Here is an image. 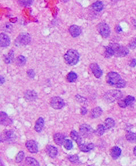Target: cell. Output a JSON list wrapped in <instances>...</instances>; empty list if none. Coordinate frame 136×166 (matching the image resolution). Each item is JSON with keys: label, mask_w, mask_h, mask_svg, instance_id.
<instances>
[{"label": "cell", "mask_w": 136, "mask_h": 166, "mask_svg": "<svg viewBox=\"0 0 136 166\" xmlns=\"http://www.w3.org/2000/svg\"><path fill=\"white\" fill-rule=\"evenodd\" d=\"M105 130H106V129L104 125H98V126L97 127V129H96V131L95 132V134L98 135V136H102L104 134Z\"/></svg>", "instance_id": "4316f807"}, {"label": "cell", "mask_w": 136, "mask_h": 166, "mask_svg": "<svg viewBox=\"0 0 136 166\" xmlns=\"http://www.w3.org/2000/svg\"><path fill=\"white\" fill-rule=\"evenodd\" d=\"M68 159L69 160L73 163H75V164H78L80 163V160H79V157L77 155H72V156H69L68 157Z\"/></svg>", "instance_id": "d6a6232c"}, {"label": "cell", "mask_w": 136, "mask_h": 166, "mask_svg": "<svg viewBox=\"0 0 136 166\" xmlns=\"http://www.w3.org/2000/svg\"><path fill=\"white\" fill-rule=\"evenodd\" d=\"M118 105L121 107V108H126V106L125 104L124 101V100H119L118 103Z\"/></svg>", "instance_id": "f35d334b"}, {"label": "cell", "mask_w": 136, "mask_h": 166, "mask_svg": "<svg viewBox=\"0 0 136 166\" xmlns=\"http://www.w3.org/2000/svg\"><path fill=\"white\" fill-rule=\"evenodd\" d=\"M27 150L31 154H36L38 152V146L36 142L34 140H28L25 143Z\"/></svg>", "instance_id": "9c48e42d"}, {"label": "cell", "mask_w": 136, "mask_h": 166, "mask_svg": "<svg viewBox=\"0 0 136 166\" xmlns=\"http://www.w3.org/2000/svg\"><path fill=\"white\" fill-rule=\"evenodd\" d=\"M64 59L68 65H74L79 61L80 54L76 50L69 49L64 55Z\"/></svg>", "instance_id": "7a4b0ae2"}, {"label": "cell", "mask_w": 136, "mask_h": 166, "mask_svg": "<svg viewBox=\"0 0 136 166\" xmlns=\"http://www.w3.org/2000/svg\"><path fill=\"white\" fill-rule=\"evenodd\" d=\"M25 164L28 166H39V162L35 159L31 157H27L25 159Z\"/></svg>", "instance_id": "603a6c76"}, {"label": "cell", "mask_w": 136, "mask_h": 166, "mask_svg": "<svg viewBox=\"0 0 136 166\" xmlns=\"http://www.w3.org/2000/svg\"><path fill=\"white\" fill-rule=\"evenodd\" d=\"M122 29L121 28L120 26H117L116 28V31L118 32H120L121 31H122Z\"/></svg>", "instance_id": "b9f144b4"}, {"label": "cell", "mask_w": 136, "mask_h": 166, "mask_svg": "<svg viewBox=\"0 0 136 166\" xmlns=\"http://www.w3.org/2000/svg\"><path fill=\"white\" fill-rule=\"evenodd\" d=\"M98 31L100 34L105 38H107L110 36V29L109 26L105 23H101L98 25Z\"/></svg>", "instance_id": "ba28073f"}, {"label": "cell", "mask_w": 136, "mask_h": 166, "mask_svg": "<svg viewBox=\"0 0 136 166\" xmlns=\"http://www.w3.org/2000/svg\"><path fill=\"white\" fill-rule=\"evenodd\" d=\"M14 58V53L13 51H11V52L8 53L4 58V62L7 64H10L13 60Z\"/></svg>", "instance_id": "4dcf8cb0"}, {"label": "cell", "mask_w": 136, "mask_h": 166, "mask_svg": "<svg viewBox=\"0 0 136 166\" xmlns=\"http://www.w3.org/2000/svg\"><path fill=\"white\" fill-rule=\"evenodd\" d=\"M105 56L107 58H110L114 56L113 51L110 46L105 47Z\"/></svg>", "instance_id": "1f68e13d"}, {"label": "cell", "mask_w": 136, "mask_h": 166, "mask_svg": "<svg viewBox=\"0 0 136 166\" xmlns=\"http://www.w3.org/2000/svg\"><path fill=\"white\" fill-rule=\"evenodd\" d=\"M121 153H122V151L121 148H119L118 146L113 147L110 151V155L112 157V158L114 160H116L118 157H119V156L121 155Z\"/></svg>", "instance_id": "d6986e66"}, {"label": "cell", "mask_w": 136, "mask_h": 166, "mask_svg": "<svg viewBox=\"0 0 136 166\" xmlns=\"http://www.w3.org/2000/svg\"><path fill=\"white\" fill-rule=\"evenodd\" d=\"M81 114L83 115H86L87 114V109L85 107H82L81 109Z\"/></svg>", "instance_id": "ab89813d"}, {"label": "cell", "mask_w": 136, "mask_h": 166, "mask_svg": "<svg viewBox=\"0 0 136 166\" xmlns=\"http://www.w3.org/2000/svg\"><path fill=\"white\" fill-rule=\"evenodd\" d=\"M130 65L132 67H135L136 65V59H133L132 62L130 63Z\"/></svg>", "instance_id": "60d3db41"}, {"label": "cell", "mask_w": 136, "mask_h": 166, "mask_svg": "<svg viewBox=\"0 0 136 166\" xmlns=\"http://www.w3.org/2000/svg\"><path fill=\"white\" fill-rule=\"evenodd\" d=\"M79 148L81 152H88L94 148L95 145L93 143H89L87 144L82 143L80 145H79Z\"/></svg>", "instance_id": "ac0fdd59"}, {"label": "cell", "mask_w": 136, "mask_h": 166, "mask_svg": "<svg viewBox=\"0 0 136 166\" xmlns=\"http://www.w3.org/2000/svg\"><path fill=\"white\" fill-rule=\"evenodd\" d=\"M106 81L110 86L116 88H124L127 84L120 75L115 72L108 73L106 76Z\"/></svg>", "instance_id": "6da1fadb"}, {"label": "cell", "mask_w": 136, "mask_h": 166, "mask_svg": "<svg viewBox=\"0 0 136 166\" xmlns=\"http://www.w3.org/2000/svg\"><path fill=\"white\" fill-rule=\"evenodd\" d=\"M19 3L22 6H30L32 3V0H19Z\"/></svg>", "instance_id": "d590c367"}, {"label": "cell", "mask_w": 136, "mask_h": 166, "mask_svg": "<svg viewBox=\"0 0 136 166\" xmlns=\"http://www.w3.org/2000/svg\"><path fill=\"white\" fill-rule=\"evenodd\" d=\"M5 82V79L4 78V77H2V76H1V84H3Z\"/></svg>", "instance_id": "7bdbcfd3"}, {"label": "cell", "mask_w": 136, "mask_h": 166, "mask_svg": "<svg viewBox=\"0 0 136 166\" xmlns=\"http://www.w3.org/2000/svg\"><path fill=\"white\" fill-rule=\"evenodd\" d=\"M14 133L12 131H5L2 133H1V141L4 142V141H11L14 138Z\"/></svg>", "instance_id": "7c38bea8"}, {"label": "cell", "mask_w": 136, "mask_h": 166, "mask_svg": "<svg viewBox=\"0 0 136 166\" xmlns=\"http://www.w3.org/2000/svg\"><path fill=\"white\" fill-rule=\"evenodd\" d=\"M81 32L82 31L80 27L76 25H73L69 28V32L74 38L79 36L81 34Z\"/></svg>", "instance_id": "e0dca14e"}, {"label": "cell", "mask_w": 136, "mask_h": 166, "mask_svg": "<svg viewBox=\"0 0 136 166\" xmlns=\"http://www.w3.org/2000/svg\"><path fill=\"white\" fill-rule=\"evenodd\" d=\"M24 157V152L23 151H20L17 154V156L16 157L15 161H16V163H20V162H22V160H23Z\"/></svg>", "instance_id": "e575fe53"}, {"label": "cell", "mask_w": 136, "mask_h": 166, "mask_svg": "<svg viewBox=\"0 0 136 166\" xmlns=\"http://www.w3.org/2000/svg\"><path fill=\"white\" fill-rule=\"evenodd\" d=\"M54 141L57 145L62 146L63 145L65 141V137L62 133H55L54 135Z\"/></svg>", "instance_id": "9a60e30c"}, {"label": "cell", "mask_w": 136, "mask_h": 166, "mask_svg": "<svg viewBox=\"0 0 136 166\" xmlns=\"http://www.w3.org/2000/svg\"><path fill=\"white\" fill-rule=\"evenodd\" d=\"M102 113H103V111H102V108L99 107H97L91 110V117L92 119L97 118L98 117H99L102 115Z\"/></svg>", "instance_id": "7402d4cb"}, {"label": "cell", "mask_w": 136, "mask_h": 166, "mask_svg": "<svg viewBox=\"0 0 136 166\" xmlns=\"http://www.w3.org/2000/svg\"><path fill=\"white\" fill-rule=\"evenodd\" d=\"M104 126H105L106 130L110 129L113 128V127H114L115 121L112 118H107L105 120Z\"/></svg>", "instance_id": "cb8c5ba5"}, {"label": "cell", "mask_w": 136, "mask_h": 166, "mask_svg": "<svg viewBox=\"0 0 136 166\" xmlns=\"http://www.w3.org/2000/svg\"><path fill=\"white\" fill-rule=\"evenodd\" d=\"M80 132L84 137L90 138L94 133V130L91 126L87 124H83L80 126Z\"/></svg>", "instance_id": "5b68a950"}, {"label": "cell", "mask_w": 136, "mask_h": 166, "mask_svg": "<svg viewBox=\"0 0 136 166\" xmlns=\"http://www.w3.org/2000/svg\"><path fill=\"white\" fill-rule=\"evenodd\" d=\"M12 123V121L8 117V115L4 112H1V125L3 126H9Z\"/></svg>", "instance_id": "2e32d148"}, {"label": "cell", "mask_w": 136, "mask_h": 166, "mask_svg": "<svg viewBox=\"0 0 136 166\" xmlns=\"http://www.w3.org/2000/svg\"><path fill=\"white\" fill-rule=\"evenodd\" d=\"M63 146L66 149L71 150L73 148V143L72 141L70 140H65L63 144Z\"/></svg>", "instance_id": "836d02e7"}, {"label": "cell", "mask_w": 136, "mask_h": 166, "mask_svg": "<svg viewBox=\"0 0 136 166\" xmlns=\"http://www.w3.org/2000/svg\"><path fill=\"white\" fill-rule=\"evenodd\" d=\"M129 47L130 49H135L136 48V39L134 40L132 42H131L129 45Z\"/></svg>", "instance_id": "74e56055"}, {"label": "cell", "mask_w": 136, "mask_h": 166, "mask_svg": "<svg viewBox=\"0 0 136 166\" xmlns=\"http://www.w3.org/2000/svg\"><path fill=\"white\" fill-rule=\"evenodd\" d=\"M26 62V59L23 56H19L16 60V63L18 66H23Z\"/></svg>", "instance_id": "f546056e"}, {"label": "cell", "mask_w": 136, "mask_h": 166, "mask_svg": "<svg viewBox=\"0 0 136 166\" xmlns=\"http://www.w3.org/2000/svg\"><path fill=\"white\" fill-rule=\"evenodd\" d=\"M77 79V75L75 73L71 71L67 75L66 79L70 83H73L76 81Z\"/></svg>", "instance_id": "d4e9b609"}, {"label": "cell", "mask_w": 136, "mask_h": 166, "mask_svg": "<svg viewBox=\"0 0 136 166\" xmlns=\"http://www.w3.org/2000/svg\"><path fill=\"white\" fill-rule=\"evenodd\" d=\"M133 153H134V155L136 156V146L135 147V148L133 149Z\"/></svg>", "instance_id": "ee69618b"}, {"label": "cell", "mask_w": 136, "mask_h": 166, "mask_svg": "<svg viewBox=\"0 0 136 166\" xmlns=\"http://www.w3.org/2000/svg\"><path fill=\"white\" fill-rule=\"evenodd\" d=\"M92 8L95 10L100 12L103 9V4L100 1H97L92 4Z\"/></svg>", "instance_id": "83f0119b"}, {"label": "cell", "mask_w": 136, "mask_h": 166, "mask_svg": "<svg viewBox=\"0 0 136 166\" xmlns=\"http://www.w3.org/2000/svg\"><path fill=\"white\" fill-rule=\"evenodd\" d=\"M11 41L9 37L4 33H1L0 35V45L1 47H7L10 45Z\"/></svg>", "instance_id": "4fadbf2b"}, {"label": "cell", "mask_w": 136, "mask_h": 166, "mask_svg": "<svg viewBox=\"0 0 136 166\" xmlns=\"http://www.w3.org/2000/svg\"><path fill=\"white\" fill-rule=\"evenodd\" d=\"M38 94L34 90H28L24 93V98L27 101H33L36 100Z\"/></svg>", "instance_id": "8fae6325"}, {"label": "cell", "mask_w": 136, "mask_h": 166, "mask_svg": "<svg viewBox=\"0 0 136 166\" xmlns=\"http://www.w3.org/2000/svg\"><path fill=\"white\" fill-rule=\"evenodd\" d=\"M31 41V37L27 33H23L20 34L15 40V44L17 46H23L28 44Z\"/></svg>", "instance_id": "8992f818"}, {"label": "cell", "mask_w": 136, "mask_h": 166, "mask_svg": "<svg viewBox=\"0 0 136 166\" xmlns=\"http://www.w3.org/2000/svg\"><path fill=\"white\" fill-rule=\"evenodd\" d=\"M114 53V56L116 57H124L129 53V49L125 46L118 43H110L109 45Z\"/></svg>", "instance_id": "277c9868"}, {"label": "cell", "mask_w": 136, "mask_h": 166, "mask_svg": "<svg viewBox=\"0 0 136 166\" xmlns=\"http://www.w3.org/2000/svg\"><path fill=\"white\" fill-rule=\"evenodd\" d=\"M90 68L92 73H94L95 76L96 78H99L102 76V75L103 74V71L100 69V68L98 64H97L96 63L91 64L90 65Z\"/></svg>", "instance_id": "30bf717a"}, {"label": "cell", "mask_w": 136, "mask_h": 166, "mask_svg": "<svg viewBox=\"0 0 136 166\" xmlns=\"http://www.w3.org/2000/svg\"><path fill=\"white\" fill-rule=\"evenodd\" d=\"M126 106V107L127 106H129L130 105L133 104L135 101V98L133 96H131V95H128L125 98L124 100H123Z\"/></svg>", "instance_id": "f1b7e54d"}, {"label": "cell", "mask_w": 136, "mask_h": 166, "mask_svg": "<svg viewBox=\"0 0 136 166\" xmlns=\"http://www.w3.org/2000/svg\"><path fill=\"white\" fill-rule=\"evenodd\" d=\"M133 24H135V26H136V21H135V23H134Z\"/></svg>", "instance_id": "f6af8a7d"}, {"label": "cell", "mask_w": 136, "mask_h": 166, "mask_svg": "<svg viewBox=\"0 0 136 166\" xmlns=\"http://www.w3.org/2000/svg\"><path fill=\"white\" fill-rule=\"evenodd\" d=\"M123 97V94L121 91L116 89L111 90L107 92L104 95V98L107 101L113 103L116 101H119Z\"/></svg>", "instance_id": "3957f363"}, {"label": "cell", "mask_w": 136, "mask_h": 166, "mask_svg": "<svg viewBox=\"0 0 136 166\" xmlns=\"http://www.w3.org/2000/svg\"><path fill=\"white\" fill-rule=\"evenodd\" d=\"M126 140L130 142H134L136 141V133L128 131L126 134Z\"/></svg>", "instance_id": "484cf974"}, {"label": "cell", "mask_w": 136, "mask_h": 166, "mask_svg": "<svg viewBox=\"0 0 136 166\" xmlns=\"http://www.w3.org/2000/svg\"><path fill=\"white\" fill-rule=\"evenodd\" d=\"M71 137L73 140L74 141H75L77 142L78 145L82 144L81 136L80 135V134H79V133L77 132L76 131L72 130L71 132Z\"/></svg>", "instance_id": "ffe728a7"}, {"label": "cell", "mask_w": 136, "mask_h": 166, "mask_svg": "<svg viewBox=\"0 0 136 166\" xmlns=\"http://www.w3.org/2000/svg\"><path fill=\"white\" fill-rule=\"evenodd\" d=\"M65 105V101L60 97H54L51 99L50 105L55 109H60L63 108Z\"/></svg>", "instance_id": "52a82bcc"}, {"label": "cell", "mask_w": 136, "mask_h": 166, "mask_svg": "<svg viewBox=\"0 0 136 166\" xmlns=\"http://www.w3.org/2000/svg\"><path fill=\"white\" fill-rule=\"evenodd\" d=\"M27 75H28V76L29 77V78H31V79H33L34 77H35V73L34 72V71L33 70H28V71H27Z\"/></svg>", "instance_id": "8d00e7d4"}, {"label": "cell", "mask_w": 136, "mask_h": 166, "mask_svg": "<svg viewBox=\"0 0 136 166\" xmlns=\"http://www.w3.org/2000/svg\"><path fill=\"white\" fill-rule=\"evenodd\" d=\"M47 154L51 158H54L58 155V149L56 147L52 145H47L46 148Z\"/></svg>", "instance_id": "5bb4252c"}, {"label": "cell", "mask_w": 136, "mask_h": 166, "mask_svg": "<svg viewBox=\"0 0 136 166\" xmlns=\"http://www.w3.org/2000/svg\"><path fill=\"white\" fill-rule=\"evenodd\" d=\"M44 125V120L42 118H39L36 122L35 125V130L36 132L40 133L42 131V129Z\"/></svg>", "instance_id": "44dd1931"}]
</instances>
